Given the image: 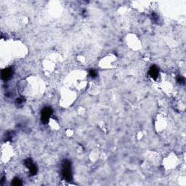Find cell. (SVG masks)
<instances>
[{
	"instance_id": "6da1fadb",
	"label": "cell",
	"mask_w": 186,
	"mask_h": 186,
	"mask_svg": "<svg viewBox=\"0 0 186 186\" xmlns=\"http://www.w3.org/2000/svg\"><path fill=\"white\" fill-rule=\"evenodd\" d=\"M62 176L67 181H70L72 180V170L71 164L68 160H65L62 164L61 169Z\"/></svg>"
},
{
	"instance_id": "7a4b0ae2",
	"label": "cell",
	"mask_w": 186,
	"mask_h": 186,
	"mask_svg": "<svg viewBox=\"0 0 186 186\" xmlns=\"http://www.w3.org/2000/svg\"><path fill=\"white\" fill-rule=\"evenodd\" d=\"M52 114V110L50 107H45L42 109V115H41V119L43 124H46L49 122L50 118Z\"/></svg>"
},
{
	"instance_id": "3957f363",
	"label": "cell",
	"mask_w": 186,
	"mask_h": 186,
	"mask_svg": "<svg viewBox=\"0 0 186 186\" xmlns=\"http://www.w3.org/2000/svg\"><path fill=\"white\" fill-rule=\"evenodd\" d=\"M25 164L27 167L28 168L29 171L32 175H35L37 172V167L36 164L33 162V161L31 158H28L25 161Z\"/></svg>"
},
{
	"instance_id": "277c9868",
	"label": "cell",
	"mask_w": 186,
	"mask_h": 186,
	"mask_svg": "<svg viewBox=\"0 0 186 186\" xmlns=\"http://www.w3.org/2000/svg\"><path fill=\"white\" fill-rule=\"evenodd\" d=\"M13 69L12 68H7L2 71V79L3 80L7 81L13 76Z\"/></svg>"
},
{
	"instance_id": "5b68a950",
	"label": "cell",
	"mask_w": 186,
	"mask_h": 186,
	"mask_svg": "<svg viewBox=\"0 0 186 186\" xmlns=\"http://www.w3.org/2000/svg\"><path fill=\"white\" fill-rule=\"evenodd\" d=\"M148 74L153 79L156 80L159 74V70H158V67L156 65H153L152 67H151L148 71Z\"/></svg>"
},
{
	"instance_id": "8992f818",
	"label": "cell",
	"mask_w": 186,
	"mask_h": 186,
	"mask_svg": "<svg viewBox=\"0 0 186 186\" xmlns=\"http://www.w3.org/2000/svg\"><path fill=\"white\" fill-rule=\"evenodd\" d=\"M177 82L180 84H185V78H184L183 76H178L177 77Z\"/></svg>"
},
{
	"instance_id": "52a82bcc",
	"label": "cell",
	"mask_w": 186,
	"mask_h": 186,
	"mask_svg": "<svg viewBox=\"0 0 186 186\" xmlns=\"http://www.w3.org/2000/svg\"><path fill=\"white\" fill-rule=\"evenodd\" d=\"M13 185H15V186L22 185L21 180H20L19 178H18V177H16V178H15L14 180H13Z\"/></svg>"
},
{
	"instance_id": "ba28073f",
	"label": "cell",
	"mask_w": 186,
	"mask_h": 186,
	"mask_svg": "<svg viewBox=\"0 0 186 186\" xmlns=\"http://www.w3.org/2000/svg\"><path fill=\"white\" fill-rule=\"evenodd\" d=\"M89 76H90L93 79L95 78V77L98 76L97 71H96L94 69H91L90 70H89Z\"/></svg>"
},
{
	"instance_id": "9c48e42d",
	"label": "cell",
	"mask_w": 186,
	"mask_h": 186,
	"mask_svg": "<svg viewBox=\"0 0 186 186\" xmlns=\"http://www.w3.org/2000/svg\"><path fill=\"white\" fill-rule=\"evenodd\" d=\"M23 102H24V98L23 97L17 98L16 100L17 106H22V105L23 104Z\"/></svg>"
}]
</instances>
